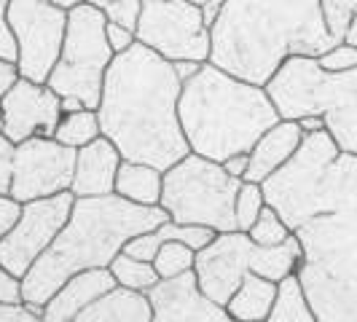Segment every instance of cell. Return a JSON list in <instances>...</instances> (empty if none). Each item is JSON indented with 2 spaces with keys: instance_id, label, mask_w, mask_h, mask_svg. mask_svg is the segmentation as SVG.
<instances>
[{
  "instance_id": "obj_1",
  "label": "cell",
  "mask_w": 357,
  "mask_h": 322,
  "mask_svg": "<svg viewBox=\"0 0 357 322\" xmlns=\"http://www.w3.org/2000/svg\"><path fill=\"white\" fill-rule=\"evenodd\" d=\"M261 188L301 242L296 279L317 322H357V156L325 129L304 135Z\"/></svg>"
},
{
  "instance_id": "obj_2",
  "label": "cell",
  "mask_w": 357,
  "mask_h": 322,
  "mask_svg": "<svg viewBox=\"0 0 357 322\" xmlns=\"http://www.w3.org/2000/svg\"><path fill=\"white\" fill-rule=\"evenodd\" d=\"M183 84L172 62L135 43L116 54L105 72L97 105L102 137L119 148L124 161H137L167 172L191 153L180 126Z\"/></svg>"
},
{
  "instance_id": "obj_3",
  "label": "cell",
  "mask_w": 357,
  "mask_h": 322,
  "mask_svg": "<svg viewBox=\"0 0 357 322\" xmlns=\"http://www.w3.org/2000/svg\"><path fill=\"white\" fill-rule=\"evenodd\" d=\"M210 38V65L264 89L290 56H320L336 46L322 0H229Z\"/></svg>"
},
{
  "instance_id": "obj_4",
  "label": "cell",
  "mask_w": 357,
  "mask_h": 322,
  "mask_svg": "<svg viewBox=\"0 0 357 322\" xmlns=\"http://www.w3.org/2000/svg\"><path fill=\"white\" fill-rule=\"evenodd\" d=\"M167 220L161 207H140L116 194L75 199L65 229L22 279V304L46 306L73 274L107 268L129 239L156 231Z\"/></svg>"
},
{
  "instance_id": "obj_5",
  "label": "cell",
  "mask_w": 357,
  "mask_h": 322,
  "mask_svg": "<svg viewBox=\"0 0 357 322\" xmlns=\"http://www.w3.org/2000/svg\"><path fill=\"white\" fill-rule=\"evenodd\" d=\"M178 113L191 153L210 161L250 153L261 135L280 121L264 86L234 78L210 62L183 84Z\"/></svg>"
},
{
  "instance_id": "obj_6",
  "label": "cell",
  "mask_w": 357,
  "mask_h": 322,
  "mask_svg": "<svg viewBox=\"0 0 357 322\" xmlns=\"http://www.w3.org/2000/svg\"><path fill=\"white\" fill-rule=\"evenodd\" d=\"M280 118L320 116L341 153L357 156V68L328 72L317 56H290L266 84Z\"/></svg>"
},
{
  "instance_id": "obj_7",
  "label": "cell",
  "mask_w": 357,
  "mask_h": 322,
  "mask_svg": "<svg viewBox=\"0 0 357 322\" xmlns=\"http://www.w3.org/2000/svg\"><path fill=\"white\" fill-rule=\"evenodd\" d=\"M242 180L231 178L220 161L188 153L164 172L161 210L183 226H207L215 233L236 231L234 201Z\"/></svg>"
},
{
  "instance_id": "obj_8",
  "label": "cell",
  "mask_w": 357,
  "mask_h": 322,
  "mask_svg": "<svg viewBox=\"0 0 357 322\" xmlns=\"http://www.w3.org/2000/svg\"><path fill=\"white\" fill-rule=\"evenodd\" d=\"M105 24V14L89 3L70 8L62 54L46 81L54 94L78 97L91 110H97L102 100L105 72L116 59L113 49L107 46Z\"/></svg>"
},
{
  "instance_id": "obj_9",
  "label": "cell",
  "mask_w": 357,
  "mask_h": 322,
  "mask_svg": "<svg viewBox=\"0 0 357 322\" xmlns=\"http://www.w3.org/2000/svg\"><path fill=\"white\" fill-rule=\"evenodd\" d=\"M135 36L167 62H210V27L202 8L185 0H143Z\"/></svg>"
},
{
  "instance_id": "obj_10",
  "label": "cell",
  "mask_w": 357,
  "mask_h": 322,
  "mask_svg": "<svg viewBox=\"0 0 357 322\" xmlns=\"http://www.w3.org/2000/svg\"><path fill=\"white\" fill-rule=\"evenodd\" d=\"M6 19L17 43L19 78L46 84L62 54L68 11L46 0H11Z\"/></svg>"
},
{
  "instance_id": "obj_11",
  "label": "cell",
  "mask_w": 357,
  "mask_h": 322,
  "mask_svg": "<svg viewBox=\"0 0 357 322\" xmlns=\"http://www.w3.org/2000/svg\"><path fill=\"white\" fill-rule=\"evenodd\" d=\"M75 197L70 191L49 199H36L22 204L14 229L0 239V266H6L19 279L36 266V261L54 245L73 213Z\"/></svg>"
},
{
  "instance_id": "obj_12",
  "label": "cell",
  "mask_w": 357,
  "mask_h": 322,
  "mask_svg": "<svg viewBox=\"0 0 357 322\" xmlns=\"http://www.w3.org/2000/svg\"><path fill=\"white\" fill-rule=\"evenodd\" d=\"M75 172V151L54 137H33L14 151V178L8 197L27 204L70 191Z\"/></svg>"
},
{
  "instance_id": "obj_13",
  "label": "cell",
  "mask_w": 357,
  "mask_h": 322,
  "mask_svg": "<svg viewBox=\"0 0 357 322\" xmlns=\"http://www.w3.org/2000/svg\"><path fill=\"white\" fill-rule=\"evenodd\" d=\"M252 239L242 231L215 233V239L197 252L194 274L199 290L213 298L215 304L226 306L239 290L242 279L250 274Z\"/></svg>"
},
{
  "instance_id": "obj_14",
  "label": "cell",
  "mask_w": 357,
  "mask_h": 322,
  "mask_svg": "<svg viewBox=\"0 0 357 322\" xmlns=\"http://www.w3.org/2000/svg\"><path fill=\"white\" fill-rule=\"evenodd\" d=\"M0 110L6 118L3 135L14 145L33 140V137H54L56 124L62 118L59 94H54L46 84H36L19 78L0 100Z\"/></svg>"
},
{
  "instance_id": "obj_15",
  "label": "cell",
  "mask_w": 357,
  "mask_h": 322,
  "mask_svg": "<svg viewBox=\"0 0 357 322\" xmlns=\"http://www.w3.org/2000/svg\"><path fill=\"white\" fill-rule=\"evenodd\" d=\"M145 296L151 304V322H236L226 306L215 304L199 290L194 271L161 279Z\"/></svg>"
},
{
  "instance_id": "obj_16",
  "label": "cell",
  "mask_w": 357,
  "mask_h": 322,
  "mask_svg": "<svg viewBox=\"0 0 357 322\" xmlns=\"http://www.w3.org/2000/svg\"><path fill=\"white\" fill-rule=\"evenodd\" d=\"M124 156L107 137H97L94 143L75 151V172H73L70 194L75 199H97L113 194L116 175Z\"/></svg>"
},
{
  "instance_id": "obj_17",
  "label": "cell",
  "mask_w": 357,
  "mask_h": 322,
  "mask_svg": "<svg viewBox=\"0 0 357 322\" xmlns=\"http://www.w3.org/2000/svg\"><path fill=\"white\" fill-rule=\"evenodd\" d=\"M116 287L119 285H116L110 268L78 271L49 298V304L43 309V322H75L81 312H86L91 304L105 298Z\"/></svg>"
},
{
  "instance_id": "obj_18",
  "label": "cell",
  "mask_w": 357,
  "mask_h": 322,
  "mask_svg": "<svg viewBox=\"0 0 357 322\" xmlns=\"http://www.w3.org/2000/svg\"><path fill=\"white\" fill-rule=\"evenodd\" d=\"M304 140V132L298 121H285L280 118L268 132L261 135V140L252 145V151L248 153V175L245 180L250 183H264L268 175H274L282 164L293 159V153L298 151V145Z\"/></svg>"
},
{
  "instance_id": "obj_19",
  "label": "cell",
  "mask_w": 357,
  "mask_h": 322,
  "mask_svg": "<svg viewBox=\"0 0 357 322\" xmlns=\"http://www.w3.org/2000/svg\"><path fill=\"white\" fill-rule=\"evenodd\" d=\"M161 191H164V172L148 164L137 161H121L119 175H116V197L126 199L140 207H159Z\"/></svg>"
},
{
  "instance_id": "obj_20",
  "label": "cell",
  "mask_w": 357,
  "mask_h": 322,
  "mask_svg": "<svg viewBox=\"0 0 357 322\" xmlns=\"http://www.w3.org/2000/svg\"><path fill=\"white\" fill-rule=\"evenodd\" d=\"M75 322H151V304L145 293L116 287L86 312H81Z\"/></svg>"
},
{
  "instance_id": "obj_21",
  "label": "cell",
  "mask_w": 357,
  "mask_h": 322,
  "mask_svg": "<svg viewBox=\"0 0 357 322\" xmlns=\"http://www.w3.org/2000/svg\"><path fill=\"white\" fill-rule=\"evenodd\" d=\"M277 290H280L277 282H268L250 271L231 296V301L226 304V312L236 322H266L277 304Z\"/></svg>"
},
{
  "instance_id": "obj_22",
  "label": "cell",
  "mask_w": 357,
  "mask_h": 322,
  "mask_svg": "<svg viewBox=\"0 0 357 322\" xmlns=\"http://www.w3.org/2000/svg\"><path fill=\"white\" fill-rule=\"evenodd\" d=\"M301 258H304V250H301V242L296 233H290L282 245H274V247H258L252 245V255H250V271L264 277L268 282H285L287 277H296V271L301 266Z\"/></svg>"
},
{
  "instance_id": "obj_23",
  "label": "cell",
  "mask_w": 357,
  "mask_h": 322,
  "mask_svg": "<svg viewBox=\"0 0 357 322\" xmlns=\"http://www.w3.org/2000/svg\"><path fill=\"white\" fill-rule=\"evenodd\" d=\"M97 137H102V129H100L97 110H91V107H84L78 113L62 116L59 124H56V132H54V140L68 145L73 151H81L84 145L94 143Z\"/></svg>"
},
{
  "instance_id": "obj_24",
  "label": "cell",
  "mask_w": 357,
  "mask_h": 322,
  "mask_svg": "<svg viewBox=\"0 0 357 322\" xmlns=\"http://www.w3.org/2000/svg\"><path fill=\"white\" fill-rule=\"evenodd\" d=\"M107 268H110L116 285L124 287V290H135V293H148L151 287H156L161 282L159 271L153 268L151 261L132 258V255H126V252H119Z\"/></svg>"
},
{
  "instance_id": "obj_25",
  "label": "cell",
  "mask_w": 357,
  "mask_h": 322,
  "mask_svg": "<svg viewBox=\"0 0 357 322\" xmlns=\"http://www.w3.org/2000/svg\"><path fill=\"white\" fill-rule=\"evenodd\" d=\"M266 322H317L296 277H287L285 282H280L277 304H274Z\"/></svg>"
},
{
  "instance_id": "obj_26",
  "label": "cell",
  "mask_w": 357,
  "mask_h": 322,
  "mask_svg": "<svg viewBox=\"0 0 357 322\" xmlns=\"http://www.w3.org/2000/svg\"><path fill=\"white\" fill-rule=\"evenodd\" d=\"M264 207H266V197H264L261 183L242 180L239 194H236V201H234V220H236V231H242V233L250 231Z\"/></svg>"
},
{
  "instance_id": "obj_27",
  "label": "cell",
  "mask_w": 357,
  "mask_h": 322,
  "mask_svg": "<svg viewBox=\"0 0 357 322\" xmlns=\"http://www.w3.org/2000/svg\"><path fill=\"white\" fill-rule=\"evenodd\" d=\"M194 261H197V250H191L183 242H167L156 252L153 268L159 271L161 279H175L185 271H194Z\"/></svg>"
},
{
  "instance_id": "obj_28",
  "label": "cell",
  "mask_w": 357,
  "mask_h": 322,
  "mask_svg": "<svg viewBox=\"0 0 357 322\" xmlns=\"http://www.w3.org/2000/svg\"><path fill=\"white\" fill-rule=\"evenodd\" d=\"M290 233L293 231L285 226V220L280 217V213L271 210L266 204V207L261 210V215H258L255 226L248 231V236L252 239V245H258V247H274V245H282Z\"/></svg>"
},
{
  "instance_id": "obj_29",
  "label": "cell",
  "mask_w": 357,
  "mask_h": 322,
  "mask_svg": "<svg viewBox=\"0 0 357 322\" xmlns=\"http://www.w3.org/2000/svg\"><path fill=\"white\" fill-rule=\"evenodd\" d=\"M322 14H325L328 33L336 43H341L349 22L357 14V0H322Z\"/></svg>"
},
{
  "instance_id": "obj_30",
  "label": "cell",
  "mask_w": 357,
  "mask_h": 322,
  "mask_svg": "<svg viewBox=\"0 0 357 322\" xmlns=\"http://www.w3.org/2000/svg\"><path fill=\"white\" fill-rule=\"evenodd\" d=\"M322 70L328 72H347V70H355L357 68V49L349 46V43H336L333 49H328L325 54L317 56Z\"/></svg>"
},
{
  "instance_id": "obj_31",
  "label": "cell",
  "mask_w": 357,
  "mask_h": 322,
  "mask_svg": "<svg viewBox=\"0 0 357 322\" xmlns=\"http://www.w3.org/2000/svg\"><path fill=\"white\" fill-rule=\"evenodd\" d=\"M107 22L113 24H121L126 30H137V22H140V14H143V0H116L102 8Z\"/></svg>"
},
{
  "instance_id": "obj_32",
  "label": "cell",
  "mask_w": 357,
  "mask_h": 322,
  "mask_svg": "<svg viewBox=\"0 0 357 322\" xmlns=\"http://www.w3.org/2000/svg\"><path fill=\"white\" fill-rule=\"evenodd\" d=\"M14 151L17 145L6 135H0V194L11 191V178H14Z\"/></svg>"
},
{
  "instance_id": "obj_33",
  "label": "cell",
  "mask_w": 357,
  "mask_h": 322,
  "mask_svg": "<svg viewBox=\"0 0 357 322\" xmlns=\"http://www.w3.org/2000/svg\"><path fill=\"white\" fill-rule=\"evenodd\" d=\"M105 38H107V46L113 49V54H124L137 43V36L132 30H126L121 24H113V22L105 24Z\"/></svg>"
},
{
  "instance_id": "obj_34",
  "label": "cell",
  "mask_w": 357,
  "mask_h": 322,
  "mask_svg": "<svg viewBox=\"0 0 357 322\" xmlns=\"http://www.w3.org/2000/svg\"><path fill=\"white\" fill-rule=\"evenodd\" d=\"M0 304H22V279L6 266H0Z\"/></svg>"
},
{
  "instance_id": "obj_35",
  "label": "cell",
  "mask_w": 357,
  "mask_h": 322,
  "mask_svg": "<svg viewBox=\"0 0 357 322\" xmlns=\"http://www.w3.org/2000/svg\"><path fill=\"white\" fill-rule=\"evenodd\" d=\"M8 3L11 0H0V59H8V62H17V43H14V36L8 30Z\"/></svg>"
},
{
  "instance_id": "obj_36",
  "label": "cell",
  "mask_w": 357,
  "mask_h": 322,
  "mask_svg": "<svg viewBox=\"0 0 357 322\" xmlns=\"http://www.w3.org/2000/svg\"><path fill=\"white\" fill-rule=\"evenodd\" d=\"M19 213H22V204L14 201L8 194H0V239L14 229V223L19 220Z\"/></svg>"
},
{
  "instance_id": "obj_37",
  "label": "cell",
  "mask_w": 357,
  "mask_h": 322,
  "mask_svg": "<svg viewBox=\"0 0 357 322\" xmlns=\"http://www.w3.org/2000/svg\"><path fill=\"white\" fill-rule=\"evenodd\" d=\"M0 322H43V320L36 317L24 304H17V306L0 304Z\"/></svg>"
},
{
  "instance_id": "obj_38",
  "label": "cell",
  "mask_w": 357,
  "mask_h": 322,
  "mask_svg": "<svg viewBox=\"0 0 357 322\" xmlns=\"http://www.w3.org/2000/svg\"><path fill=\"white\" fill-rule=\"evenodd\" d=\"M19 81V68L17 62H8V59H0V100L8 94V89Z\"/></svg>"
},
{
  "instance_id": "obj_39",
  "label": "cell",
  "mask_w": 357,
  "mask_h": 322,
  "mask_svg": "<svg viewBox=\"0 0 357 322\" xmlns=\"http://www.w3.org/2000/svg\"><path fill=\"white\" fill-rule=\"evenodd\" d=\"M220 164H223V169H226V172H229L231 178L245 180L250 159H248V153H236V156H231V159H226V161H220Z\"/></svg>"
},
{
  "instance_id": "obj_40",
  "label": "cell",
  "mask_w": 357,
  "mask_h": 322,
  "mask_svg": "<svg viewBox=\"0 0 357 322\" xmlns=\"http://www.w3.org/2000/svg\"><path fill=\"white\" fill-rule=\"evenodd\" d=\"M172 68H175V75L180 78V84H185V81H191L199 70H202V62H172Z\"/></svg>"
},
{
  "instance_id": "obj_41",
  "label": "cell",
  "mask_w": 357,
  "mask_h": 322,
  "mask_svg": "<svg viewBox=\"0 0 357 322\" xmlns=\"http://www.w3.org/2000/svg\"><path fill=\"white\" fill-rule=\"evenodd\" d=\"M226 3H229V0H207V6L202 8V17H204V22H207V27H213L218 11H220Z\"/></svg>"
},
{
  "instance_id": "obj_42",
  "label": "cell",
  "mask_w": 357,
  "mask_h": 322,
  "mask_svg": "<svg viewBox=\"0 0 357 322\" xmlns=\"http://www.w3.org/2000/svg\"><path fill=\"white\" fill-rule=\"evenodd\" d=\"M298 126H301L304 135H314V132H322V129H325L320 116H304V118H298Z\"/></svg>"
},
{
  "instance_id": "obj_43",
  "label": "cell",
  "mask_w": 357,
  "mask_h": 322,
  "mask_svg": "<svg viewBox=\"0 0 357 322\" xmlns=\"http://www.w3.org/2000/svg\"><path fill=\"white\" fill-rule=\"evenodd\" d=\"M59 105H62V116H68V113H78V110H84V107H86L78 97H59Z\"/></svg>"
},
{
  "instance_id": "obj_44",
  "label": "cell",
  "mask_w": 357,
  "mask_h": 322,
  "mask_svg": "<svg viewBox=\"0 0 357 322\" xmlns=\"http://www.w3.org/2000/svg\"><path fill=\"white\" fill-rule=\"evenodd\" d=\"M344 43H349V46H355L357 49V14L352 17L349 27H347V33H344Z\"/></svg>"
},
{
  "instance_id": "obj_45",
  "label": "cell",
  "mask_w": 357,
  "mask_h": 322,
  "mask_svg": "<svg viewBox=\"0 0 357 322\" xmlns=\"http://www.w3.org/2000/svg\"><path fill=\"white\" fill-rule=\"evenodd\" d=\"M46 3H52V6L62 8V11H70V8L81 6V3H86V0H46Z\"/></svg>"
},
{
  "instance_id": "obj_46",
  "label": "cell",
  "mask_w": 357,
  "mask_h": 322,
  "mask_svg": "<svg viewBox=\"0 0 357 322\" xmlns=\"http://www.w3.org/2000/svg\"><path fill=\"white\" fill-rule=\"evenodd\" d=\"M86 3H89V6H94V8H100V11H102L105 6H110V3H116V0H86Z\"/></svg>"
},
{
  "instance_id": "obj_47",
  "label": "cell",
  "mask_w": 357,
  "mask_h": 322,
  "mask_svg": "<svg viewBox=\"0 0 357 322\" xmlns=\"http://www.w3.org/2000/svg\"><path fill=\"white\" fill-rule=\"evenodd\" d=\"M185 3H191V6H199V8H204V6H207V0H185Z\"/></svg>"
},
{
  "instance_id": "obj_48",
  "label": "cell",
  "mask_w": 357,
  "mask_h": 322,
  "mask_svg": "<svg viewBox=\"0 0 357 322\" xmlns=\"http://www.w3.org/2000/svg\"><path fill=\"white\" fill-rule=\"evenodd\" d=\"M3 129H6V118H3V110H0V135H3Z\"/></svg>"
}]
</instances>
